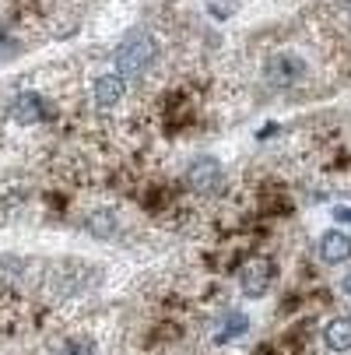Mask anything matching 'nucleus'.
<instances>
[{
	"instance_id": "11",
	"label": "nucleus",
	"mask_w": 351,
	"mask_h": 355,
	"mask_svg": "<svg viewBox=\"0 0 351 355\" xmlns=\"http://www.w3.org/2000/svg\"><path fill=\"white\" fill-rule=\"evenodd\" d=\"M337 218L341 222H351V208H337Z\"/></svg>"
},
{
	"instance_id": "12",
	"label": "nucleus",
	"mask_w": 351,
	"mask_h": 355,
	"mask_svg": "<svg viewBox=\"0 0 351 355\" xmlns=\"http://www.w3.org/2000/svg\"><path fill=\"white\" fill-rule=\"evenodd\" d=\"M341 288H344V292H348V295H351V271H348V275H344V282H341Z\"/></svg>"
},
{
	"instance_id": "7",
	"label": "nucleus",
	"mask_w": 351,
	"mask_h": 355,
	"mask_svg": "<svg viewBox=\"0 0 351 355\" xmlns=\"http://www.w3.org/2000/svg\"><path fill=\"white\" fill-rule=\"evenodd\" d=\"M323 341H327V348H334V352H348V348H351V317L330 320L327 331H323Z\"/></svg>"
},
{
	"instance_id": "10",
	"label": "nucleus",
	"mask_w": 351,
	"mask_h": 355,
	"mask_svg": "<svg viewBox=\"0 0 351 355\" xmlns=\"http://www.w3.org/2000/svg\"><path fill=\"white\" fill-rule=\"evenodd\" d=\"M53 355H95V352H91L88 341H67V345H64L60 352H53Z\"/></svg>"
},
{
	"instance_id": "4",
	"label": "nucleus",
	"mask_w": 351,
	"mask_h": 355,
	"mask_svg": "<svg viewBox=\"0 0 351 355\" xmlns=\"http://www.w3.org/2000/svg\"><path fill=\"white\" fill-rule=\"evenodd\" d=\"M316 250H320V261H323V264H344V261L351 257V236L330 229V232L320 236V246H316Z\"/></svg>"
},
{
	"instance_id": "9",
	"label": "nucleus",
	"mask_w": 351,
	"mask_h": 355,
	"mask_svg": "<svg viewBox=\"0 0 351 355\" xmlns=\"http://www.w3.org/2000/svg\"><path fill=\"white\" fill-rule=\"evenodd\" d=\"M88 229H91L95 236H109V232H113V215H109V211L91 215V218H88Z\"/></svg>"
},
{
	"instance_id": "3",
	"label": "nucleus",
	"mask_w": 351,
	"mask_h": 355,
	"mask_svg": "<svg viewBox=\"0 0 351 355\" xmlns=\"http://www.w3.org/2000/svg\"><path fill=\"white\" fill-rule=\"evenodd\" d=\"M186 183H190L197 193H211V190H218V183H222V166H218L215 159H197V162L190 166V173H186Z\"/></svg>"
},
{
	"instance_id": "6",
	"label": "nucleus",
	"mask_w": 351,
	"mask_h": 355,
	"mask_svg": "<svg viewBox=\"0 0 351 355\" xmlns=\"http://www.w3.org/2000/svg\"><path fill=\"white\" fill-rule=\"evenodd\" d=\"M120 98H123V78L120 74H102L95 81V103H98V110L120 106Z\"/></svg>"
},
{
	"instance_id": "8",
	"label": "nucleus",
	"mask_w": 351,
	"mask_h": 355,
	"mask_svg": "<svg viewBox=\"0 0 351 355\" xmlns=\"http://www.w3.org/2000/svg\"><path fill=\"white\" fill-rule=\"evenodd\" d=\"M246 324H249V320H246L242 313H235V317H228V320H225V327H222V334H218V341H228V338H239V334L246 331Z\"/></svg>"
},
{
	"instance_id": "2",
	"label": "nucleus",
	"mask_w": 351,
	"mask_h": 355,
	"mask_svg": "<svg viewBox=\"0 0 351 355\" xmlns=\"http://www.w3.org/2000/svg\"><path fill=\"white\" fill-rule=\"evenodd\" d=\"M271 278H274V264L267 257H253V261H246L242 271H239V288L249 299H260L271 288Z\"/></svg>"
},
{
	"instance_id": "5",
	"label": "nucleus",
	"mask_w": 351,
	"mask_h": 355,
	"mask_svg": "<svg viewBox=\"0 0 351 355\" xmlns=\"http://www.w3.org/2000/svg\"><path fill=\"white\" fill-rule=\"evenodd\" d=\"M11 116H15L18 123H35V120H42V116H46V98H42L39 92H21V95H15Z\"/></svg>"
},
{
	"instance_id": "1",
	"label": "nucleus",
	"mask_w": 351,
	"mask_h": 355,
	"mask_svg": "<svg viewBox=\"0 0 351 355\" xmlns=\"http://www.w3.org/2000/svg\"><path fill=\"white\" fill-rule=\"evenodd\" d=\"M152 57H155V46L147 39V32L134 28V32L123 35V42L116 49V74L120 78H141L147 71V64H152Z\"/></svg>"
}]
</instances>
